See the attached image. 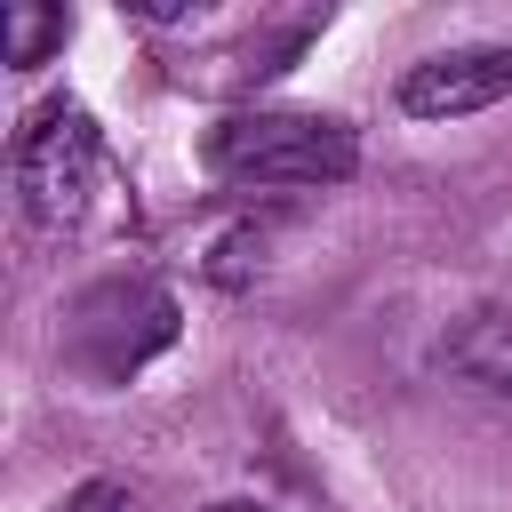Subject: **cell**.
<instances>
[{
    "mask_svg": "<svg viewBox=\"0 0 512 512\" xmlns=\"http://www.w3.org/2000/svg\"><path fill=\"white\" fill-rule=\"evenodd\" d=\"M208 512H264V504H248V496H224V504H208Z\"/></svg>",
    "mask_w": 512,
    "mask_h": 512,
    "instance_id": "ba28073f",
    "label": "cell"
},
{
    "mask_svg": "<svg viewBox=\"0 0 512 512\" xmlns=\"http://www.w3.org/2000/svg\"><path fill=\"white\" fill-rule=\"evenodd\" d=\"M112 160H104V128L80 104H40L16 136V200L40 232H88L104 208Z\"/></svg>",
    "mask_w": 512,
    "mask_h": 512,
    "instance_id": "7a4b0ae2",
    "label": "cell"
},
{
    "mask_svg": "<svg viewBox=\"0 0 512 512\" xmlns=\"http://www.w3.org/2000/svg\"><path fill=\"white\" fill-rule=\"evenodd\" d=\"M56 344L88 384H128L176 344V296L160 280H144V272H112V280H96V288H80L64 304Z\"/></svg>",
    "mask_w": 512,
    "mask_h": 512,
    "instance_id": "3957f363",
    "label": "cell"
},
{
    "mask_svg": "<svg viewBox=\"0 0 512 512\" xmlns=\"http://www.w3.org/2000/svg\"><path fill=\"white\" fill-rule=\"evenodd\" d=\"M64 32H72L64 8H32V0L0 8V40H8V64H16V72H32L48 48H64Z\"/></svg>",
    "mask_w": 512,
    "mask_h": 512,
    "instance_id": "8992f818",
    "label": "cell"
},
{
    "mask_svg": "<svg viewBox=\"0 0 512 512\" xmlns=\"http://www.w3.org/2000/svg\"><path fill=\"white\" fill-rule=\"evenodd\" d=\"M200 168L240 192H288V184H344L360 168V136L328 112H224L200 136Z\"/></svg>",
    "mask_w": 512,
    "mask_h": 512,
    "instance_id": "6da1fadb",
    "label": "cell"
},
{
    "mask_svg": "<svg viewBox=\"0 0 512 512\" xmlns=\"http://www.w3.org/2000/svg\"><path fill=\"white\" fill-rule=\"evenodd\" d=\"M504 96H512V48L504 40L440 48V56L408 64V80H400V112L408 120H464V112H488Z\"/></svg>",
    "mask_w": 512,
    "mask_h": 512,
    "instance_id": "277c9868",
    "label": "cell"
},
{
    "mask_svg": "<svg viewBox=\"0 0 512 512\" xmlns=\"http://www.w3.org/2000/svg\"><path fill=\"white\" fill-rule=\"evenodd\" d=\"M440 368H448L464 392H480L488 408H512V312H504V304L464 312V320L448 328V344H440Z\"/></svg>",
    "mask_w": 512,
    "mask_h": 512,
    "instance_id": "5b68a950",
    "label": "cell"
},
{
    "mask_svg": "<svg viewBox=\"0 0 512 512\" xmlns=\"http://www.w3.org/2000/svg\"><path fill=\"white\" fill-rule=\"evenodd\" d=\"M120 504H128V496H120L112 480H80V488H64L48 512H120Z\"/></svg>",
    "mask_w": 512,
    "mask_h": 512,
    "instance_id": "52a82bcc",
    "label": "cell"
}]
</instances>
